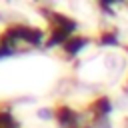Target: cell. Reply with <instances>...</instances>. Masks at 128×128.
Returning a JSON list of instances; mask_svg holds the SVG:
<instances>
[{
    "label": "cell",
    "mask_w": 128,
    "mask_h": 128,
    "mask_svg": "<svg viewBox=\"0 0 128 128\" xmlns=\"http://www.w3.org/2000/svg\"><path fill=\"white\" fill-rule=\"evenodd\" d=\"M38 116H40L42 120H50V116H52V114H50V110H40V112H38Z\"/></svg>",
    "instance_id": "1"
}]
</instances>
